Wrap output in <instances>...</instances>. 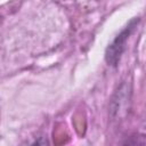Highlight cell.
Masks as SVG:
<instances>
[{
	"instance_id": "6da1fadb",
	"label": "cell",
	"mask_w": 146,
	"mask_h": 146,
	"mask_svg": "<svg viewBox=\"0 0 146 146\" xmlns=\"http://www.w3.org/2000/svg\"><path fill=\"white\" fill-rule=\"evenodd\" d=\"M137 19H133L114 40L113 42L110 44V47L106 49V55H105V58H106V62L108 63V65H112V66H115L119 60H120V57L124 50V47H125V42L128 40V36L130 35L131 31L133 30V26L136 24Z\"/></svg>"
}]
</instances>
